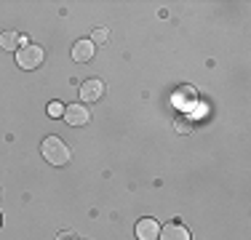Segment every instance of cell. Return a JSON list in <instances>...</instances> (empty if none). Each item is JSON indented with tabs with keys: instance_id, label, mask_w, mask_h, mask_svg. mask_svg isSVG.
Instances as JSON below:
<instances>
[{
	"instance_id": "cell-1",
	"label": "cell",
	"mask_w": 251,
	"mask_h": 240,
	"mask_svg": "<svg viewBox=\"0 0 251 240\" xmlns=\"http://www.w3.org/2000/svg\"><path fill=\"white\" fill-rule=\"evenodd\" d=\"M43 158L51 166H64L70 160V147L59 136H49V139H43Z\"/></svg>"
},
{
	"instance_id": "cell-2",
	"label": "cell",
	"mask_w": 251,
	"mask_h": 240,
	"mask_svg": "<svg viewBox=\"0 0 251 240\" xmlns=\"http://www.w3.org/2000/svg\"><path fill=\"white\" fill-rule=\"evenodd\" d=\"M43 59H46V51L40 46H32V43L22 46L19 51H16V64H19L22 70H38L40 64H43Z\"/></svg>"
},
{
	"instance_id": "cell-3",
	"label": "cell",
	"mask_w": 251,
	"mask_h": 240,
	"mask_svg": "<svg viewBox=\"0 0 251 240\" xmlns=\"http://www.w3.org/2000/svg\"><path fill=\"white\" fill-rule=\"evenodd\" d=\"M64 120H67L70 125H86L88 120H91V112L86 110V104H70V107H64Z\"/></svg>"
},
{
	"instance_id": "cell-4",
	"label": "cell",
	"mask_w": 251,
	"mask_h": 240,
	"mask_svg": "<svg viewBox=\"0 0 251 240\" xmlns=\"http://www.w3.org/2000/svg\"><path fill=\"white\" fill-rule=\"evenodd\" d=\"M104 91H107L104 83H101L99 77H91V80H86L80 86V99L83 101H99L101 96H104Z\"/></svg>"
},
{
	"instance_id": "cell-5",
	"label": "cell",
	"mask_w": 251,
	"mask_h": 240,
	"mask_svg": "<svg viewBox=\"0 0 251 240\" xmlns=\"http://www.w3.org/2000/svg\"><path fill=\"white\" fill-rule=\"evenodd\" d=\"M158 240H193V235H190V230L184 224H179V221H169V224L160 230Z\"/></svg>"
},
{
	"instance_id": "cell-6",
	"label": "cell",
	"mask_w": 251,
	"mask_h": 240,
	"mask_svg": "<svg viewBox=\"0 0 251 240\" xmlns=\"http://www.w3.org/2000/svg\"><path fill=\"white\" fill-rule=\"evenodd\" d=\"M158 235H160V224L155 219H139L136 221V238L139 240H158Z\"/></svg>"
},
{
	"instance_id": "cell-7",
	"label": "cell",
	"mask_w": 251,
	"mask_h": 240,
	"mask_svg": "<svg viewBox=\"0 0 251 240\" xmlns=\"http://www.w3.org/2000/svg\"><path fill=\"white\" fill-rule=\"evenodd\" d=\"M22 46H27V38H22V35L14 32V29H8V32L0 35V48H5V51H19Z\"/></svg>"
},
{
	"instance_id": "cell-8",
	"label": "cell",
	"mask_w": 251,
	"mask_h": 240,
	"mask_svg": "<svg viewBox=\"0 0 251 240\" xmlns=\"http://www.w3.org/2000/svg\"><path fill=\"white\" fill-rule=\"evenodd\" d=\"M94 51H97V48H94L91 40H77L75 48H73V59L83 64V62H88V59L94 56Z\"/></svg>"
},
{
	"instance_id": "cell-9",
	"label": "cell",
	"mask_w": 251,
	"mask_h": 240,
	"mask_svg": "<svg viewBox=\"0 0 251 240\" xmlns=\"http://www.w3.org/2000/svg\"><path fill=\"white\" fill-rule=\"evenodd\" d=\"M107 40H110V32H107L104 27H97V29L91 32V43H94V46H99V43H107Z\"/></svg>"
},
{
	"instance_id": "cell-10",
	"label": "cell",
	"mask_w": 251,
	"mask_h": 240,
	"mask_svg": "<svg viewBox=\"0 0 251 240\" xmlns=\"http://www.w3.org/2000/svg\"><path fill=\"white\" fill-rule=\"evenodd\" d=\"M176 131L179 134H193V120H190L187 115L176 118Z\"/></svg>"
},
{
	"instance_id": "cell-11",
	"label": "cell",
	"mask_w": 251,
	"mask_h": 240,
	"mask_svg": "<svg viewBox=\"0 0 251 240\" xmlns=\"http://www.w3.org/2000/svg\"><path fill=\"white\" fill-rule=\"evenodd\" d=\"M49 115L51 118H62L64 115V107L59 104V101H51V104H49Z\"/></svg>"
},
{
	"instance_id": "cell-12",
	"label": "cell",
	"mask_w": 251,
	"mask_h": 240,
	"mask_svg": "<svg viewBox=\"0 0 251 240\" xmlns=\"http://www.w3.org/2000/svg\"><path fill=\"white\" fill-rule=\"evenodd\" d=\"M56 240H75V232H62Z\"/></svg>"
},
{
	"instance_id": "cell-13",
	"label": "cell",
	"mask_w": 251,
	"mask_h": 240,
	"mask_svg": "<svg viewBox=\"0 0 251 240\" xmlns=\"http://www.w3.org/2000/svg\"><path fill=\"white\" fill-rule=\"evenodd\" d=\"M0 219H3V216H0Z\"/></svg>"
}]
</instances>
